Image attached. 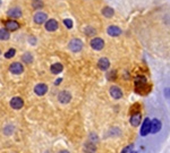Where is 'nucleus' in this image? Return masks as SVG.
<instances>
[{"instance_id": "nucleus-1", "label": "nucleus", "mask_w": 170, "mask_h": 153, "mask_svg": "<svg viewBox=\"0 0 170 153\" xmlns=\"http://www.w3.org/2000/svg\"><path fill=\"white\" fill-rule=\"evenodd\" d=\"M68 48H69V50L73 51V52H79V51L83 49L82 40H79V39H73V40H70L69 44H68Z\"/></svg>"}, {"instance_id": "nucleus-2", "label": "nucleus", "mask_w": 170, "mask_h": 153, "mask_svg": "<svg viewBox=\"0 0 170 153\" xmlns=\"http://www.w3.org/2000/svg\"><path fill=\"white\" fill-rule=\"evenodd\" d=\"M9 72L14 75H21L23 72H24V66L23 64L18 63V61H15L12 65L9 66Z\"/></svg>"}, {"instance_id": "nucleus-3", "label": "nucleus", "mask_w": 170, "mask_h": 153, "mask_svg": "<svg viewBox=\"0 0 170 153\" xmlns=\"http://www.w3.org/2000/svg\"><path fill=\"white\" fill-rule=\"evenodd\" d=\"M19 27H21L19 23L17 22V21H15V19H9V21H6V22H5V28H6L7 31L15 32L17 31Z\"/></svg>"}, {"instance_id": "nucleus-4", "label": "nucleus", "mask_w": 170, "mask_h": 153, "mask_svg": "<svg viewBox=\"0 0 170 153\" xmlns=\"http://www.w3.org/2000/svg\"><path fill=\"white\" fill-rule=\"evenodd\" d=\"M150 131H151V120H150V118H145L141 127V135L142 136H148Z\"/></svg>"}, {"instance_id": "nucleus-5", "label": "nucleus", "mask_w": 170, "mask_h": 153, "mask_svg": "<svg viewBox=\"0 0 170 153\" xmlns=\"http://www.w3.org/2000/svg\"><path fill=\"white\" fill-rule=\"evenodd\" d=\"M44 27H45V30L48 32H54L58 30L59 24H58L56 19H48L47 22L44 23Z\"/></svg>"}, {"instance_id": "nucleus-6", "label": "nucleus", "mask_w": 170, "mask_h": 153, "mask_svg": "<svg viewBox=\"0 0 170 153\" xmlns=\"http://www.w3.org/2000/svg\"><path fill=\"white\" fill-rule=\"evenodd\" d=\"M58 100H59L60 103H63V104L69 103V101L72 100V94H70L68 91H61V92L58 94Z\"/></svg>"}, {"instance_id": "nucleus-7", "label": "nucleus", "mask_w": 170, "mask_h": 153, "mask_svg": "<svg viewBox=\"0 0 170 153\" xmlns=\"http://www.w3.org/2000/svg\"><path fill=\"white\" fill-rule=\"evenodd\" d=\"M91 47L92 49H94V50L99 51V50H102L104 47V41L100 38H94L91 40Z\"/></svg>"}, {"instance_id": "nucleus-8", "label": "nucleus", "mask_w": 170, "mask_h": 153, "mask_svg": "<svg viewBox=\"0 0 170 153\" xmlns=\"http://www.w3.org/2000/svg\"><path fill=\"white\" fill-rule=\"evenodd\" d=\"M33 19H34L35 24H39V25H40V24H43V23L47 22L48 15L45 13H43V12H38V13H35Z\"/></svg>"}, {"instance_id": "nucleus-9", "label": "nucleus", "mask_w": 170, "mask_h": 153, "mask_svg": "<svg viewBox=\"0 0 170 153\" xmlns=\"http://www.w3.org/2000/svg\"><path fill=\"white\" fill-rule=\"evenodd\" d=\"M23 106H24V101H23L22 98L15 97V98H13V99L10 100V107H12L13 109L19 110V109H22Z\"/></svg>"}, {"instance_id": "nucleus-10", "label": "nucleus", "mask_w": 170, "mask_h": 153, "mask_svg": "<svg viewBox=\"0 0 170 153\" xmlns=\"http://www.w3.org/2000/svg\"><path fill=\"white\" fill-rule=\"evenodd\" d=\"M48 92V85L44 84V83H39V84L35 85L34 88V93L39 97H42Z\"/></svg>"}, {"instance_id": "nucleus-11", "label": "nucleus", "mask_w": 170, "mask_h": 153, "mask_svg": "<svg viewBox=\"0 0 170 153\" xmlns=\"http://www.w3.org/2000/svg\"><path fill=\"white\" fill-rule=\"evenodd\" d=\"M7 15L12 17V18H19L22 16V9L18 7H13L7 12Z\"/></svg>"}, {"instance_id": "nucleus-12", "label": "nucleus", "mask_w": 170, "mask_h": 153, "mask_svg": "<svg viewBox=\"0 0 170 153\" xmlns=\"http://www.w3.org/2000/svg\"><path fill=\"white\" fill-rule=\"evenodd\" d=\"M135 85H136V88H137V92L141 91L143 88L146 86V78L144 76H137L135 79Z\"/></svg>"}, {"instance_id": "nucleus-13", "label": "nucleus", "mask_w": 170, "mask_h": 153, "mask_svg": "<svg viewBox=\"0 0 170 153\" xmlns=\"http://www.w3.org/2000/svg\"><path fill=\"white\" fill-rule=\"evenodd\" d=\"M161 129V122L158 119H153L151 122V131L152 134H157L158 131H160Z\"/></svg>"}, {"instance_id": "nucleus-14", "label": "nucleus", "mask_w": 170, "mask_h": 153, "mask_svg": "<svg viewBox=\"0 0 170 153\" xmlns=\"http://www.w3.org/2000/svg\"><path fill=\"white\" fill-rule=\"evenodd\" d=\"M107 32L110 36H118V35H120V33H121V30L116 25H111L108 27Z\"/></svg>"}, {"instance_id": "nucleus-15", "label": "nucleus", "mask_w": 170, "mask_h": 153, "mask_svg": "<svg viewBox=\"0 0 170 153\" xmlns=\"http://www.w3.org/2000/svg\"><path fill=\"white\" fill-rule=\"evenodd\" d=\"M110 94L113 99H120V98L123 97V92H121V90L118 86H111Z\"/></svg>"}, {"instance_id": "nucleus-16", "label": "nucleus", "mask_w": 170, "mask_h": 153, "mask_svg": "<svg viewBox=\"0 0 170 153\" xmlns=\"http://www.w3.org/2000/svg\"><path fill=\"white\" fill-rule=\"evenodd\" d=\"M63 69H64L63 64L56 63V64H52V65H51L50 72L52 73V74H54V75H57V74H60V73L63 72Z\"/></svg>"}, {"instance_id": "nucleus-17", "label": "nucleus", "mask_w": 170, "mask_h": 153, "mask_svg": "<svg viewBox=\"0 0 170 153\" xmlns=\"http://www.w3.org/2000/svg\"><path fill=\"white\" fill-rule=\"evenodd\" d=\"M98 67L101 70H107V69L110 67V61H109L107 58H101L98 61Z\"/></svg>"}, {"instance_id": "nucleus-18", "label": "nucleus", "mask_w": 170, "mask_h": 153, "mask_svg": "<svg viewBox=\"0 0 170 153\" xmlns=\"http://www.w3.org/2000/svg\"><path fill=\"white\" fill-rule=\"evenodd\" d=\"M139 122H141V115H139V112L133 113L132 117H130V124L136 127V126L139 125Z\"/></svg>"}, {"instance_id": "nucleus-19", "label": "nucleus", "mask_w": 170, "mask_h": 153, "mask_svg": "<svg viewBox=\"0 0 170 153\" xmlns=\"http://www.w3.org/2000/svg\"><path fill=\"white\" fill-rule=\"evenodd\" d=\"M22 61L24 64H27V65L33 63V56H32V53H30V52L24 53L22 56Z\"/></svg>"}, {"instance_id": "nucleus-20", "label": "nucleus", "mask_w": 170, "mask_h": 153, "mask_svg": "<svg viewBox=\"0 0 170 153\" xmlns=\"http://www.w3.org/2000/svg\"><path fill=\"white\" fill-rule=\"evenodd\" d=\"M9 36H10L9 31H7L6 28H0V40L7 41L9 40Z\"/></svg>"}, {"instance_id": "nucleus-21", "label": "nucleus", "mask_w": 170, "mask_h": 153, "mask_svg": "<svg viewBox=\"0 0 170 153\" xmlns=\"http://www.w3.org/2000/svg\"><path fill=\"white\" fill-rule=\"evenodd\" d=\"M102 15L106 16V17H112L113 16V9L111 7H104L103 9H102Z\"/></svg>"}, {"instance_id": "nucleus-22", "label": "nucleus", "mask_w": 170, "mask_h": 153, "mask_svg": "<svg viewBox=\"0 0 170 153\" xmlns=\"http://www.w3.org/2000/svg\"><path fill=\"white\" fill-rule=\"evenodd\" d=\"M32 6H33V8H35V9H40V8L43 7V1H42V0H33V1H32Z\"/></svg>"}, {"instance_id": "nucleus-23", "label": "nucleus", "mask_w": 170, "mask_h": 153, "mask_svg": "<svg viewBox=\"0 0 170 153\" xmlns=\"http://www.w3.org/2000/svg\"><path fill=\"white\" fill-rule=\"evenodd\" d=\"M15 55H16V50L14 48H10L9 50L5 53V58H6V59H10V58H13Z\"/></svg>"}, {"instance_id": "nucleus-24", "label": "nucleus", "mask_w": 170, "mask_h": 153, "mask_svg": "<svg viewBox=\"0 0 170 153\" xmlns=\"http://www.w3.org/2000/svg\"><path fill=\"white\" fill-rule=\"evenodd\" d=\"M85 34L88 35V36H91V35H94L95 34V30L93 27H90V26H87V27H85Z\"/></svg>"}, {"instance_id": "nucleus-25", "label": "nucleus", "mask_w": 170, "mask_h": 153, "mask_svg": "<svg viewBox=\"0 0 170 153\" xmlns=\"http://www.w3.org/2000/svg\"><path fill=\"white\" fill-rule=\"evenodd\" d=\"M64 25L66 26L67 28H72L73 27V21L69 18H66L64 19Z\"/></svg>"}, {"instance_id": "nucleus-26", "label": "nucleus", "mask_w": 170, "mask_h": 153, "mask_svg": "<svg viewBox=\"0 0 170 153\" xmlns=\"http://www.w3.org/2000/svg\"><path fill=\"white\" fill-rule=\"evenodd\" d=\"M132 149H133V145H129V146H127L126 149H124L123 152H121V153H128L129 151L132 150Z\"/></svg>"}, {"instance_id": "nucleus-27", "label": "nucleus", "mask_w": 170, "mask_h": 153, "mask_svg": "<svg viewBox=\"0 0 170 153\" xmlns=\"http://www.w3.org/2000/svg\"><path fill=\"white\" fill-rule=\"evenodd\" d=\"M63 81V79H61V78H58V79H57L56 82H54V85H59L60 84V82Z\"/></svg>"}, {"instance_id": "nucleus-28", "label": "nucleus", "mask_w": 170, "mask_h": 153, "mask_svg": "<svg viewBox=\"0 0 170 153\" xmlns=\"http://www.w3.org/2000/svg\"><path fill=\"white\" fill-rule=\"evenodd\" d=\"M31 42H32L33 44H35V39H34V38H31Z\"/></svg>"}, {"instance_id": "nucleus-29", "label": "nucleus", "mask_w": 170, "mask_h": 153, "mask_svg": "<svg viewBox=\"0 0 170 153\" xmlns=\"http://www.w3.org/2000/svg\"><path fill=\"white\" fill-rule=\"evenodd\" d=\"M59 153H69V152H68V151H66V150H64V151H60Z\"/></svg>"}, {"instance_id": "nucleus-30", "label": "nucleus", "mask_w": 170, "mask_h": 153, "mask_svg": "<svg viewBox=\"0 0 170 153\" xmlns=\"http://www.w3.org/2000/svg\"><path fill=\"white\" fill-rule=\"evenodd\" d=\"M1 3H2V0H0V6H1Z\"/></svg>"}, {"instance_id": "nucleus-31", "label": "nucleus", "mask_w": 170, "mask_h": 153, "mask_svg": "<svg viewBox=\"0 0 170 153\" xmlns=\"http://www.w3.org/2000/svg\"><path fill=\"white\" fill-rule=\"evenodd\" d=\"M132 153H137V152H132Z\"/></svg>"}, {"instance_id": "nucleus-32", "label": "nucleus", "mask_w": 170, "mask_h": 153, "mask_svg": "<svg viewBox=\"0 0 170 153\" xmlns=\"http://www.w3.org/2000/svg\"><path fill=\"white\" fill-rule=\"evenodd\" d=\"M45 153H50V152H45Z\"/></svg>"}, {"instance_id": "nucleus-33", "label": "nucleus", "mask_w": 170, "mask_h": 153, "mask_svg": "<svg viewBox=\"0 0 170 153\" xmlns=\"http://www.w3.org/2000/svg\"><path fill=\"white\" fill-rule=\"evenodd\" d=\"M0 53H1V52H0Z\"/></svg>"}]
</instances>
